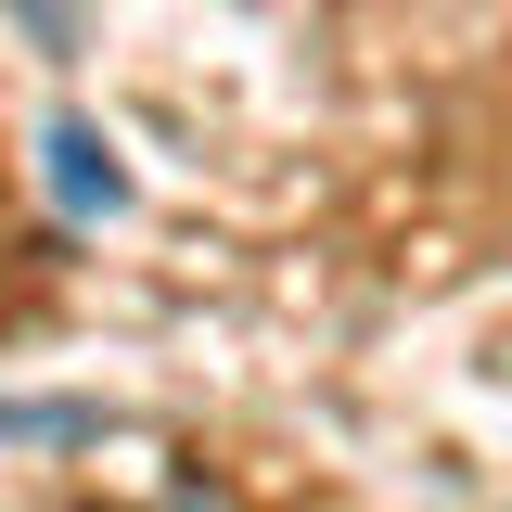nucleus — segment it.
<instances>
[{"label": "nucleus", "mask_w": 512, "mask_h": 512, "mask_svg": "<svg viewBox=\"0 0 512 512\" xmlns=\"http://www.w3.org/2000/svg\"><path fill=\"white\" fill-rule=\"evenodd\" d=\"M52 192H64V205H77V218H103V205H116V167H103V141H90V128H77V116H64L52 128Z\"/></svg>", "instance_id": "1"}, {"label": "nucleus", "mask_w": 512, "mask_h": 512, "mask_svg": "<svg viewBox=\"0 0 512 512\" xmlns=\"http://www.w3.org/2000/svg\"><path fill=\"white\" fill-rule=\"evenodd\" d=\"M154 512H244V500H231V487H205V474H192V487H167V500H154Z\"/></svg>", "instance_id": "2"}]
</instances>
